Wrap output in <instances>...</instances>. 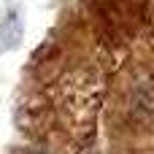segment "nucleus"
Listing matches in <instances>:
<instances>
[{
	"label": "nucleus",
	"instance_id": "obj_1",
	"mask_svg": "<svg viewBox=\"0 0 154 154\" xmlns=\"http://www.w3.org/2000/svg\"><path fill=\"white\" fill-rule=\"evenodd\" d=\"M92 22L111 43L127 41L143 22L146 0H87Z\"/></svg>",
	"mask_w": 154,
	"mask_h": 154
},
{
	"label": "nucleus",
	"instance_id": "obj_2",
	"mask_svg": "<svg viewBox=\"0 0 154 154\" xmlns=\"http://www.w3.org/2000/svg\"><path fill=\"white\" fill-rule=\"evenodd\" d=\"M125 119L135 127L154 125V73H141L125 92Z\"/></svg>",
	"mask_w": 154,
	"mask_h": 154
},
{
	"label": "nucleus",
	"instance_id": "obj_3",
	"mask_svg": "<svg viewBox=\"0 0 154 154\" xmlns=\"http://www.w3.org/2000/svg\"><path fill=\"white\" fill-rule=\"evenodd\" d=\"M14 154H46V152H41V149H19V152H14Z\"/></svg>",
	"mask_w": 154,
	"mask_h": 154
}]
</instances>
